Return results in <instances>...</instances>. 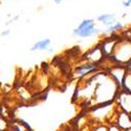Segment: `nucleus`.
Masks as SVG:
<instances>
[{
	"label": "nucleus",
	"instance_id": "f8f14e48",
	"mask_svg": "<svg viewBox=\"0 0 131 131\" xmlns=\"http://www.w3.org/2000/svg\"><path fill=\"white\" fill-rule=\"evenodd\" d=\"M51 44V40L48 38L41 39L37 42L34 43V45L31 46V51H37V50H47Z\"/></svg>",
	"mask_w": 131,
	"mask_h": 131
},
{
	"label": "nucleus",
	"instance_id": "20e7f679",
	"mask_svg": "<svg viewBox=\"0 0 131 131\" xmlns=\"http://www.w3.org/2000/svg\"><path fill=\"white\" fill-rule=\"evenodd\" d=\"M114 102V101H113ZM106 103V104H100L95 105L90 109V115L93 119L97 122H104L110 118L112 114L114 113V103Z\"/></svg>",
	"mask_w": 131,
	"mask_h": 131
},
{
	"label": "nucleus",
	"instance_id": "423d86ee",
	"mask_svg": "<svg viewBox=\"0 0 131 131\" xmlns=\"http://www.w3.org/2000/svg\"><path fill=\"white\" fill-rule=\"evenodd\" d=\"M127 72V67L126 65H121V64H114L112 67L108 70V73L111 75L112 79L118 84V86H122V82L124 80V77Z\"/></svg>",
	"mask_w": 131,
	"mask_h": 131
},
{
	"label": "nucleus",
	"instance_id": "9d476101",
	"mask_svg": "<svg viewBox=\"0 0 131 131\" xmlns=\"http://www.w3.org/2000/svg\"><path fill=\"white\" fill-rule=\"evenodd\" d=\"M117 40H118V39L111 37V38L105 39V40L102 42V44H101L100 46H101V48H102V50H103V52H104V54H105L106 58H108V57L111 54V52H112V50H113V48H114V46H115V44H116V41H117Z\"/></svg>",
	"mask_w": 131,
	"mask_h": 131
},
{
	"label": "nucleus",
	"instance_id": "f03ea898",
	"mask_svg": "<svg viewBox=\"0 0 131 131\" xmlns=\"http://www.w3.org/2000/svg\"><path fill=\"white\" fill-rule=\"evenodd\" d=\"M108 59L111 60L113 64L127 65L131 60V39H118Z\"/></svg>",
	"mask_w": 131,
	"mask_h": 131
},
{
	"label": "nucleus",
	"instance_id": "39448f33",
	"mask_svg": "<svg viewBox=\"0 0 131 131\" xmlns=\"http://www.w3.org/2000/svg\"><path fill=\"white\" fill-rule=\"evenodd\" d=\"M114 101L116 102V106L122 111H125L131 114V93L130 92L121 88L118 90Z\"/></svg>",
	"mask_w": 131,
	"mask_h": 131
},
{
	"label": "nucleus",
	"instance_id": "4be33fe9",
	"mask_svg": "<svg viewBox=\"0 0 131 131\" xmlns=\"http://www.w3.org/2000/svg\"><path fill=\"white\" fill-rule=\"evenodd\" d=\"M127 131H131V128H130V129H129V130H127Z\"/></svg>",
	"mask_w": 131,
	"mask_h": 131
},
{
	"label": "nucleus",
	"instance_id": "6e6552de",
	"mask_svg": "<svg viewBox=\"0 0 131 131\" xmlns=\"http://www.w3.org/2000/svg\"><path fill=\"white\" fill-rule=\"evenodd\" d=\"M105 54L101 48V46H95L93 47L92 49H90L88 52H87L83 60L87 61V62H92V63H97V64H100L104 59H105Z\"/></svg>",
	"mask_w": 131,
	"mask_h": 131
},
{
	"label": "nucleus",
	"instance_id": "2eb2a0df",
	"mask_svg": "<svg viewBox=\"0 0 131 131\" xmlns=\"http://www.w3.org/2000/svg\"><path fill=\"white\" fill-rule=\"evenodd\" d=\"M7 128H8V124L6 123V121L0 117V131H6Z\"/></svg>",
	"mask_w": 131,
	"mask_h": 131
},
{
	"label": "nucleus",
	"instance_id": "f3484780",
	"mask_svg": "<svg viewBox=\"0 0 131 131\" xmlns=\"http://www.w3.org/2000/svg\"><path fill=\"white\" fill-rule=\"evenodd\" d=\"M108 131H123V130L115 124V125H112V126L109 127V128H108Z\"/></svg>",
	"mask_w": 131,
	"mask_h": 131
},
{
	"label": "nucleus",
	"instance_id": "0eeeda50",
	"mask_svg": "<svg viewBox=\"0 0 131 131\" xmlns=\"http://www.w3.org/2000/svg\"><path fill=\"white\" fill-rule=\"evenodd\" d=\"M99 65L97 63H92V62H87L80 65V66H78L77 68H75V77L78 78H84L86 77L87 74L89 73H93L94 71H96L97 69H99Z\"/></svg>",
	"mask_w": 131,
	"mask_h": 131
},
{
	"label": "nucleus",
	"instance_id": "dca6fc26",
	"mask_svg": "<svg viewBox=\"0 0 131 131\" xmlns=\"http://www.w3.org/2000/svg\"><path fill=\"white\" fill-rule=\"evenodd\" d=\"M93 131H108V128L104 125H100V126H97L93 129Z\"/></svg>",
	"mask_w": 131,
	"mask_h": 131
},
{
	"label": "nucleus",
	"instance_id": "aec40b11",
	"mask_svg": "<svg viewBox=\"0 0 131 131\" xmlns=\"http://www.w3.org/2000/svg\"><path fill=\"white\" fill-rule=\"evenodd\" d=\"M126 67H127V70L131 72V60H130V61H129V63L126 65Z\"/></svg>",
	"mask_w": 131,
	"mask_h": 131
},
{
	"label": "nucleus",
	"instance_id": "ddd939ff",
	"mask_svg": "<svg viewBox=\"0 0 131 131\" xmlns=\"http://www.w3.org/2000/svg\"><path fill=\"white\" fill-rule=\"evenodd\" d=\"M123 27H124V24L121 22V21H117V20H116L115 22H113L112 24L106 26V29H105V31H104V34L113 35V34H115V32H117L118 30L123 29Z\"/></svg>",
	"mask_w": 131,
	"mask_h": 131
},
{
	"label": "nucleus",
	"instance_id": "1a4fd4ad",
	"mask_svg": "<svg viewBox=\"0 0 131 131\" xmlns=\"http://www.w3.org/2000/svg\"><path fill=\"white\" fill-rule=\"evenodd\" d=\"M115 123L123 131H127L131 128V116L129 113L121 110V112H118V114L116 116Z\"/></svg>",
	"mask_w": 131,
	"mask_h": 131
},
{
	"label": "nucleus",
	"instance_id": "7ed1b4c3",
	"mask_svg": "<svg viewBox=\"0 0 131 131\" xmlns=\"http://www.w3.org/2000/svg\"><path fill=\"white\" fill-rule=\"evenodd\" d=\"M100 32V29L95 25L94 19H84L79 25L72 30V35L77 38H91Z\"/></svg>",
	"mask_w": 131,
	"mask_h": 131
},
{
	"label": "nucleus",
	"instance_id": "f257e3e1",
	"mask_svg": "<svg viewBox=\"0 0 131 131\" xmlns=\"http://www.w3.org/2000/svg\"><path fill=\"white\" fill-rule=\"evenodd\" d=\"M95 85L92 95V101L95 105L106 104L113 102L115 96L121 89L118 84L112 79V77L107 72H99L93 75Z\"/></svg>",
	"mask_w": 131,
	"mask_h": 131
},
{
	"label": "nucleus",
	"instance_id": "5701e85b",
	"mask_svg": "<svg viewBox=\"0 0 131 131\" xmlns=\"http://www.w3.org/2000/svg\"><path fill=\"white\" fill-rule=\"evenodd\" d=\"M130 116H131V114H130Z\"/></svg>",
	"mask_w": 131,
	"mask_h": 131
},
{
	"label": "nucleus",
	"instance_id": "9b49d317",
	"mask_svg": "<svg viewBox=\"0 0 131 131\" xmlns=\"http://www.w3.org/2000/svg\"><path fill=\"white\" fill-rule=\"evenodd\" d=\"M95 21L101 23V24H103V25H105V26H108V25L112 24L113 22H115L116 16L113 13H105V14H101V15L97 16L95 18Z\"/></svg>",
	"mask_w": 131,
	"mask_h": 131
},
{
	"label": "nucleus",
	"instance_id": "6ab92c4d",
	"mask_svg": "<svg viewBox=\"0 0 131 131\" xmlns=\"http://www.w3.org/2000/svg\"><path fill=\"white\" fill-rule=\"evenodd\" d=\"M10 34V30H8V29H6V30H3L2 32H1V34H0V35H1L2 37H6V36H8Z\"/></svg>",
	"mask_w": 131,
	"mask_h": 131
},
{
	"label": "nucleus",
	"instance_id": "4468645a",
	"mask_svg": "<svg viewBox=\"0 0 131 131\" xmlns=\"http://www.w3.org/2000/svg\"><path fill=\"white\" fill-rule=\"evenodd\" d=\"M121 88L131 93V72L128 71V70H127L125 77H124V80H123V82H122Z\"/></svg>",
	"mask_w": 131,
	"mask_h": 131
},
{
	"label": "nucleus",
	"instance_id": "412c9836",
	"mask_svg": "<svg viewBox=\"0 0 131 131\" xmlns=\"http://www.w3.org/2000/svg\"><path fill=\"white\" fill-rule=\"evenodd\" d=\"M52 1H53V3H56V4H60V3H62L63 0H52Z\"/></svg>",
	"mask_w": 131,
	"mask_h": 131
},
{
	"label": "nucleus",
	"instance_id": "a211bd4d",
	"mask_svg": "<svg viewBox=\"0 0 131 131\" xmlns=\"http://www.w3.org/2000/svg\"><path fill=\"white\" fill-rule=\"evenodd\" d=\"M123 6L125 8H128L131 6V0H124L123 1Z\"/></svg>",
	"mask_w": 131,
	"mask_h": 131
}]
</instances>
